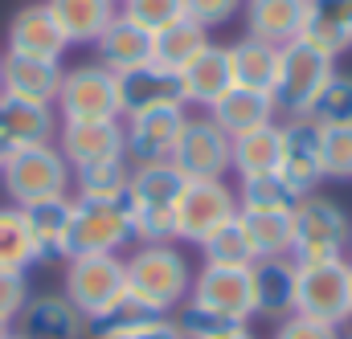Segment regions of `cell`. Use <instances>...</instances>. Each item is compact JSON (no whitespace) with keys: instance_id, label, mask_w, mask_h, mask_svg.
Instances as JSON below:
<instances>
[{"instance_id":"obj_50","label":"cell","mask_w":352,"mask_h":339,"mask_svg":"<svg viewBox=\"0 0 352 339\" xmlns=\"http://www.w3.org/2000/svg\"><path fill=\"white\" fill-rule=\"evenodd\" d=\"M349 339H352V336H349Z\"/></svg>"},{"instance_id":"obj_45","label":"cell","mask_w":352,"mask_h":339,"mask_svg":"<svg viewBox=\"0 0 352 339\" xmlns=\"http://www.w3.org/2000/svg\"><path fill=\"white\" fill-rule=\"evenodd\" d=\"M12 152H16V148H8V143H4V139H0V168H4V164H8V156H12Z\"/></svg>"},{"instance_id":"obj_42","label":"cell","mask_w":352,"mask_h":339,"mask_svg":"<svg viewBox=\"0 0 352 339\" xmlns=\"http://www.w3.org/2000/svg\"><path fill=\"white\" fill-rule=\"evenodd\" d=\"M242 8H246V0H184V16L197 21V25H205V29L230 25Z\"/></svg>"},{"instance_id":"obj_6","label":"cell","mask_w":352,"mask_h":339,"mask_svg":"<svg viewBox=\"0 0 352 339\" xmlns=\"http://www.w3.org/2000/svg\"><path fill=\"white\" fill-rule=\"evenodd\" d=\"M295 311L332 327L352 323V282L349 257L295 261Z\"/></svg>"},{"instance_id":"obj_26","label":"cell","mask_w":352,"mask_h":339,"mask_svg":"<svg viewBox=\"0 0 352 339\" xmlns=\"http://www.w3.org/2000/svg\"><path fill=\"white\" fill-rule=\"evenodd\" d=\"M278 164H283V127L278 123H266V127H254V131L230 139V172L238 180L270 176V172H278Z\"/></svg>"},{"instance_id":"obj_11","label":"cell","mask_w":352,"mask_h":339,"mask_svg":"<svg viewBox=\"0 0 352 339\" xmlns=\"http://www.w3.org/2000/svg\"><path fill=\"white\" fill-rule=\"evenodd\" d=\"M173 168L184 180H226L230 172V135L209 115H188L173 148Z\"/></svg>"},{"instance_id":"obj_27","label":"cell","mask_w":352,"mask_h":339,"mask_svg":"<svg viewBox=\"0 0 352 339\" xmlns=\"http://www.w3.org/2000/svg\"><path fill=\"white\" fill-rule=\"evenodd\" d=\"M303 41L324 49L328 58L352 49V0H307Z\"/></svg>"},{"instance_id":"obj_35","label":"cell","mask_w":352,"mask_h":339,"mask_svg":"<svg viewBox=\"0 0 352 339\" xmlns=\"http://www.w3.org/2000/svg\"><path fill=\"white\" fill-rule=\"evenodd\" d=\"M201 257H205V266H254L258 261L254 246H250V233L242 225V213L230 217L221 229H213L201 242Z\"/></svg>"},{"instance_id":"obj_28","label":"cell","mask_w":352,"mask_h":339,"mask_svg":"<svg viewBox=\"0 0 352 339\" xmlns=\"http://www.w3.org/2000/svg\"><path fill=\"white\" fill-rule=\"evenodd\" d=\"M230 139L234 135H246V131H254V127H266V123H274V115H278V106H274V94H266V90H246V86H234L213 110H205Z\"/></svg>"},{"instance_id":"obj_1","label":"cell","mask_w":352,"mask_h":339,"mask_svg":"<svg viewBox=\"0 0 352 339\" xmlns=\"http://www.w3.org/2000/svg\"><path fill=\"white\" fill-rule=\"evenodd\" d=\"M123 270H127V299L148 315H173L192 294V266L176 242L135 246L123 257Z\"/></svg>"},{"instance_id":"obj_38","label":"cell","mask_w":352,"mask_h":339,"mask_svg":"<svg viewBox=\"0 0 352 339\" xmlns=\"http://www.w3.org/2000/svg\"><path fill=\"white\" fill-rule=\"evenodd\" d=\"M320 127H349L352 123V74H332L324 90L316 94L311 110H307Z\"/></svg>"},{"instance_id":"obj_9","label":"cell","mask_w":352,"mask_h":339,"mask_svg":"<svg viewBox=\"0 0 352 339\" xmlns=\"http://www.w3.org/2000/svg\"><path fill=\"white\" fill-rule=\"evenodd\" d=\"M131 217L127 200L107 204V200H78L70 209V233H66V257L78 254H119L131 246Z\"/></svg>"},{"instance_id":"obj_14","label":"cell","mask_w":352,"mask_h":339,"mask_svg":"<svg viewBox=\"0 0 352 339\" xmlns=\"http://www.w3.org/2000/svg\"><path fill=\"white\" fill-rule=\"evenodd\" d=\"M192 303L250 323L254 319V286H250V266H201L192 274Z\"/></svg>"},{"instance_id":"obj_43","label":"cell","mask_w":352,"mask_h":339,"mask_svg":"<svg viewBox=\"0 0 352 339\" xmlns=\"http://www.w3.org/2000/svg\"><path fill=\"white\" fill-rule=\"evenodd\" d=\"M29 303V278L16 270H0V323H16V315Z\"/></svg>"},{"instance_id":"obj_33","label":"cell","mask_w":352,"mask_h":339,"mask_svg":"<svg viewBox=\"0 0 352 339\" xmlns=\"http://www.w3.org/2000/svg\"><path fill=\"white\" fill-rule=\"evenodd\" d=\"M299 200H303V196H299L278 172H270V176H250V180L238 184V209H246V213H295Z\"/></svg>"},{"instance_id":"obj_46","label":"cell","mask_w":352,"mask_h":339,"mask_svg":"<svg viewBox=\"0 0 352 339\" xmlns=\"http://www.w3.org/2000/svg\"><path fill=\"white\" fill-rule=\"evenodd\" d=\"M226 339H254V331H250V327H242V331H234V336H226Z\"/></svg>"},{"instance_id":"obj_15","label":"cell","mask_w":352,"mask_h":339,"mask_svg":"<svg viewBox=\"0 0 352 339\" xmlns=\"http://www.w3.org/2000/svg\"><path fill=\"white\" fill-rule=\"evenodd\" d=\"M58 152L66 156V164L78 172L102 160H119L123 156V119H87V123H58Z\"/></svg>"},{"instance_id":"obj_31","label":"cell","mask_w":352,"mask_h":339,"mask_svg":"<svg viewBox=\"0 0 352 339\" xmlns=\"http://www.w3.org/2000/svg\"><path fill=\"white\" fill-rule=\"evenodd\" d=\"M209 41H213V37H209V29L184 16V21L168 25L164 33H156V41H152V62H156L160 70H168V74L180 78V74L197 62V54H201Z\"/></svg>"},{"instance_id":"obj_23","label":"cell","mask_w":352,"mask_h":339,"mask_svg":"<svg viewBox=\"0 0 352 339\" xmlns=\"http://www.w3.org/2000/svg\"><path fill=\"white\" fill-rule=\"evenodd\" d=\"M254 286V315L263 319H287L295 311V261L283 257H258L250 266Z\"/></svg>"},{"instance_id":"obj_37","label":"cell","mask_w":352,"mask_h":339,"mask_svg":"<svg viewBox=\"0 0 352 339\" xmlns=\"http://www.w3.org/2000/svg\"><path fill=\"white\" fill-rule=\"evenodd\" d=\"M173 319H176V327H180L184 339H226V336H234V331H242V327H250V323L226 319V315H217V311H209V307H201L192 299L184 307H176Z\"/></svg>"},{"instance_id":"obj_2","label":"cell","mask_w":352,"mask_h":339,"mask_svg":"<svg viewBox=\"0 0 352 339\" xmlns=\"http://www.w3.org/2000/svg\"><path fill=\"white\" fill-rule=\"evenodd\" d=\"M184 184H188V180L173 168V160L131 168L127 217H131V237H135V246H164V242H176V200H180Z\"/></svg>"},{"instance_id":"obj_5","label":"cell","mask_w":352,"mask_h":339,"mask_svg":"<svg viewBox=\"0 0 352 339\" xmlns=\"http://www.w3.org/2000/svg\"><path fill=\"white\" fill-rule=\"evenodd\" d=\"M62 294L74 303V311L87 319H102L111 307H119L127 299V270L119 254H78L66 257L62 270Z\"/></svg>"},{"instance_id":"obj_18","label":"cell","mask_w":352,"mask_h":339,"mask_svg":"<svg viewBox=\"0 0 352 339\" xmlns=\"http://www.w3.org/2000/svg\"><path fill=\"white\" fill-rule=\"evenodd\" d=\"M234 90V70H230V45H217L209 41L197 62L180 74V98L184 106H201V110H213L226 94Z\"/></svg>"},{"instance_id":"obj_10","label":"cell","mask_w":352,"mask_h":339,"mask_svg":"<svg viewBox=\"0 0 352 339\" xmlns=\"http://www.w3.org/2000/svg\"><path fill=\"white\" fill-rule=\"evenodd\" d=\"M230 217H238V188L226 180H188L176 200V242L201 246Z\"/></svg>"},{"instance_id":"obj_4","label":"cell","mask_w":352,"mask_h":339,"mask_svg":"<svg viewBox=\"0 0 352 339\" xmlns=\"http://www.w3.org/2000/svg\"><path fill=\"white\" fill-rule=\"evenodd\" d=\"M352 250V221L344 204L328 196H303L291 213V261H328L349 257Z\"/></svg>"},{"instance_id":"obj_36","label":"cell","mask_w":352,"mask_h":339,"mask_svg":"<svg viewBox=\"0 0 352 339\" xmlns=\"http://www.w3.org/2000/svg\"><path fill=\"white\" fill-rule=\"evenodd\" d=\"M242 213V225L250 233V246L258 257H291V213Z\"/></svg>"},{"instance_id":"obj_20","label":"cell","mask_w":352,"mask_h":339,"mask_svg":"<svg viewBox=\"0 0 352 339\" xmlns=\"http://www.w3.org/2000/svg\"><path fill=\"white\" fill-rule=\"evenodd\" d=\"M119 78V115H140V110H156V106H184L180 98V78L160 70L156 62L115 74Z\"/></svg>"},{"instance_id":"obj_19","label":"cell","mask_w":352,"mask_h":339,"mask_svg":"<svg viewBox=\"0 0 352 339\" xmlns=\"http://www.w3.org/2000/svg\"><path fill=\"white\" fill-rule=\"evenodd\" d=\"M16 336L21 339H82L87 319L74 311V303L58 294H29L25 311L16 315Z\"/></svg>"},{"instance_id":"obj_44","label":"cell","mask_w":352,"mask_h":339,"mask_svg":"<svg viewBox=\"0 0 352 339\" xmlns=\"http://www.w3.org/2000/svg\"><path fill=\"white\" fill-rule=\"evenodd\" d=\"M274 339H340V327H332V323H320V319H307V315L291 311L287 319H278Z\"/></svg>"},{"instance_id":"obj_24","label":"cell","mask_w":352,"mask_h":339,"mask_svg":"<svg viewBox=\"0 0 352 339\" xmlns=\"http://www.w3.org/2000/svg\"><path fill=\"white\" fill-rule=\"evenodd\" d=\"M246 33L270 41V45H291L303 37L307 21V0H246Z\"/></svg>"},{"instance_id":"obj_12","label":"cell","mask_w":352,"mask_h":339,"mask_svg":"<svg viewBox=\"0 0 352 339\" xmlns=\"http://www.w3.org/2000/svg\"><path fill=\"white\" fill-rule=\"evenodd\" d=\"M188 106H156V110H140L123 119V156L131 168L140 164H164L173 160V148L184 131Z\"/></svg>"},{"instance_id":"obj_7","label":"cell","mask_w":352,"mask_h":339,"mask_svg":"<svg viewBox=\"0 0 352 339\" xmlns=\"http://www.w3.org/2000/svg\"><path fill=\"white\" fill-rule=\"evenodd\" d=\"M336 74V58H328L324 49L307 45L303 37L283 45V62H278V82H274V106L278 115H307L316 94L324 82Z\"/></svg>"},{"instance_id":"obj_32","label":"cell","mask_w":352,"mask_h":339,"mask_svg":"<svg viewBox=\"0 0 352 339\" xmlns=\"http://www.w3.org/2000/svg\"><path fill=\"white\" fill-rule=\"evenodd\" d=\"M127 184H131V164H127V156H119V160H102V164L78 168L70 192H74L78 200H107V204H119V200H127Z\"/></svg>"},{"instance_id":"obj_21","label":"cell","mask_w":352,"mask_h":339,"mask_svg":"<svg viewBox=\"0 0 352 339\" xmlns=\"http://www.w3.org/2000/svg\"><path fill=\"white\" fill-rule=\"evenodd\" d=\"M152 33L140 29L135 21H127L123 12L102 29V37L94 41V62L107 66L111 74H127V70H140L152 62Z\"/></svg>"},{"instance_id":"obj_16","label":"cell","mask_w":352,"mask_h":339,"mask_svg":"<svg viewBox=\"0 0 352 339\" xmlns=\"http://www.w3.org/2000/svg\"><path fill=\"white\" fill-rule=\"evenodd\" d=\"M62 74L66 66L54 58H29V54H8V49L0 54V94L54 106L62 90Z\"/></svg>"},{"instance_id":"obj_49","label":"cell","mask_w":352,"mask_h":339,"mask_svg":"<svg viewBox=\"0 0 352 339\" xmlns=\"http://www.w3.org/2000/svg\"><path fill=\"white\" fill-rule=\"evenodd\" d=\"M349 282H352V257H349Z\"/></svg>"},{"instance_id":"obj_41","label":"cell","mask_w":352,"mask_h":339,"mask_svg":"<svg viewBox=\"0 0 352 339\" xmlns=\"http://www.w3.org/2000/svg\"><path fill=\"white\" fill-rule=\"evenodd\" d=\"M94 339H184L176 327L173 315H148V319H135L127 327H115V331H102Z\"/></svg>"},{"instance_id":"obj_25","label":"cell","mask_w":352,"mask_h":339,"mask_svg":"<svg viewBox=\"0 0 352 339\" xmlns=\"http://www.w3.org/2000/svg\"><path fill=\"white\" fill-rule=\"evenodd\" d=\"M70 209H74V196H54V200H37V204L21 209L25 213V225H29V237L37 246V266L66 261Z\"/></svg>"},{"instance_id":"obj_17","label":"cell","mask_w":352,"mask_h":339,"mask_svg":"<svg viewBox=\"0 0 352 339\" xmlns=\"http://www.w3.org/2000/svg\"><path fill=\"white\" fill-rule=\"evenodd\" d=\"M66 49H70V41H66L62 25L54 21L45 0H33V4L12 12V21H8V54H29V58L62 62Z\"/></svg>"},{"instance_id":"obj_47","label":"cell","mask_w":352,"mask_h":339,"mask_svg":"<svg viewBox=\"0 0 352 339\" xmlns=\"http://www.w3.org/2000/svg\"><path fill=\"white\" fill-rule=\"evenodd\" d=\"M8 331H12V327H8V323H0V339L8 336Z\"/></svg>"},{"instance_id":"obj_3","label":"cell","mask_w":352,"mask_h":339,"mask_svg":"<svg viewBox=\"0 0 352 339\" xmlns=\"http://www.w3.org/2000/svg\"><path fill=\"white\" fill-rule=\"evenodd\" d=\"M0 188L8 192V200L16 209H29L37 200H54V196H70L74 188V168L66 164V156L58 152V143H33V148H16L8 156V164L0 168Z\"/></svg>"},{"instance_id":"obj_22","label":"cell","mask_w":352,"mask_h":339,"mask_svg":"<svg viewBox=\"0 0 352 339\" xmlns=\"http://www.w3.org/2000/svg\"><path fill=\"white\" fill-rule=\"evenodd\" d=\"M58 110L41 102H25L12 94H0V139L8 148H33L58 139Z\"/></svg>"},{"instance_id":"obj_48","label":"cell","mask_w":352,"mask_h":339,"mask_svg":"<svg viewBox=\"0 0 352 339\" xmlns=\"http://www.w3.org/2000/svg\"><path fill=\"white\" fill-rule=\"evenodd\" d=\"M4 339H21V336H16V331H8V336H4Z\"/></svg>"},{"instance_id":"obj_8","label":"cell","mask_w":352,"mask_h":339,"mask_svg":"<svg viewBox=\"0 0 352 339\" xmlns=\"http://www.w3.org/2000/svg\"><path fill=\"white\" fill-rule=\"evenodd\" d=\"M62 123H87V119H123L119 115V78L98 66L82 62L62 74V90L54 102Z\"/></svg>"},{"instance_id":"obj_40","label":"cell","mask_w":352,"mask_h":339,"mask_svg":"<svg viewBox=\"0 0 352 339\" xmlns=\"http://www.w3.org/2000/svg\"><path fill=\"white\" fill-rule=\"evenodd\" d=\"M320 168H324V180H352V123L349 127H324Z\"/></svg>"},{"instance_id":"obj_29","label":"cell","mask_w":352,"mask_h":339,"mask_svg":"<svg viewBox=\"0 0 352 339\" xmlns=\"http://www.w3.org/2000/svg\"><path fill=\"white\" fill-rule=\"evenodd\" d=\"M70 45H94L119 16V0H45Z\"/></svg>"},{"instance_id":"obj_13","label":"cell","mask_w":352,"mask_h":339,"mask_svg":"<svg viewBox=\"0 0 352 339\" xmlns=\"http://www.w3.org/2000/svg\"><path fill=\"white\" fill-rule=\"evenodd\" d=\"M278 127H283V164H278V176L299 196H311L324 184V168H320L324 127L311 115H287V123H278Z\"/></svg>"},{"instance_id":"obj_30","label":"cell","mask_w":352,"mask_h":339,"mask_svg":"<svg viewBox=\"0 0 352 339\" xmlns=\"http://www.w3.org/2000/svg\"><path fill=\"white\" fill-rule=\"evenodd\" d=\"M278 62H283V49L258 41V37H242L230 45V70H234V86H246V90H274L278 82Z\"/></svg>"},{"instance_id":"obj_34","label":"cell","mask_w":352,"mask_h":339,"mask_svg":"<svg viewBox=\"0 0 352 339\" xmlns=\"http://www.w3.org/2000/svg\"><path fill=\"white\" fill-rule=\"evenodd\" d=\"M37 266V246L29 237L25 213L16 204H0V270L29 274Z\"/></svg>"},{"instance_id":"obj_39","label":"cell","mask_w":352,"mask_h":339,"mask_svg":"<svg viewBox=\"0 0 352 339\" xmlns=\"http://www.w3.org/2000/svg\"><path fill=\"white\" fill-rule=\"evenodd\" d=\"M119 12L156 37L168 25L184 21V0H119Z\"/></svg>"}]
</instances>
